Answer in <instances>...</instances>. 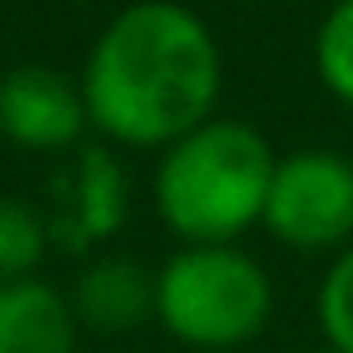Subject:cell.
<instances>
[{
	"mask_svg": "<svg viewBox=\"0 0 353 353\" xmlns=\"http://www.w3.org/2000/svg\"><path fill=\"white\" fill-rule=\"evenodd\" d=\"M223 59L208 25L174 0L121 10L88 54V121L121 145H174L218 102Z\"/></svg>",
	"mask_w": 353,
	"mask_h": 353,
	"instance_id": "cell-1",
	"label": "cell"
},
{
	"mask_svg": "<svg viewBox=\"0 0 353 353\" xmlns=\"http://www.w3.org/2000/svg\"><path fill=\"white\" fill-rule=\"evenodd\" d=\"M276 155L247 121H203L155 170V208L189 247H232L266 213Z\"/></svg>",
	"mask_w": 353,
	"mask_h": 353,
	"instance_id": "cell-2",
	"label": "cell"
},
{
	"mask_svg": "<svg viewBox=\"0 0 353 353\" xmlns=\"http://www.w3.org/2000/svg\"><path fill=\"white\" fill-rule=\"evenodd\" d=\"M160 324L194 348H237L271 319V281L237 247H184L155 276Z\"/></svg>",
	"mask_w": 353,
	"mask_h": 353,
	"instance_id": "cell-3",
	"label": "cell"
},
{
	"mask_svg": "<svg viewBox=\"0 0 353 353\" xmlns=\"http://www.w3.org/2000/svg\"><path fill=\"white\" fill-rule=\"evenodd\" d=\"M266 232L285 247L324 252L353 237V165L329 150H295L276 160L266 189Z\"/></svg>",
	"mask_w": 353,
	"mask_h": 353,
	"instance_id": "cell-4",
	"label": "cell"
},
{
	"mask_svg": "<svg viewBox=\"0 0 353 353\" xmlns=\"http://www.w3.org/2000/svg\"><path fill=\"white\" fill-rule=\"evenodd\" d=\"M88 107L73 83L44 63H20L0 78V136L25 150H63L83 136Z\"/></svg>",
	"mask_w": 353,
	"mask_h": 353,
	"instance_id": "cell-5",
	"label": "cell"
},
{
	"mask_svg": "<svg viewBox=\"0 0 353 353\" xmlns=\"http://www.w3.org/2000/svg\"><path fill=\"white\" fill-rule=\"evenodd\" d=\"M126 208H131V189L121 160L107 145H88L73 170V203L49 223V237H59V247L68 252H88L121 232Z\"/></svg>",
	"mask_w": 353,
	"mask_h": 353,
	"instance_id": "cell-6",
	"label": "cell"
},
{
	"mask_svg": "<svg viewBox=\"0 0 353 353\" xmlns=\"http://www.w3.org/2000/svg\"><path fill=\"white\" fill-rule=\"evenodd\" d=\"M73 300L39 276L0 285V353H73Z\"/></svg>",
	"mask_w": 353,
	"mask_h": 353,
	"instance_id": "cell-7",
	"label": "cell"
},
{
	"mask_svg": "<svg viewBox=\"0 0 353 353\" xmlns=\"http://www.w3.org/2000/svg\"><path fill=\"white\" fill-rule=\"evenodd\" d=\"M73 314L102 334H126L155 314V281L131 256H102L78 276Z\"/></svg>",
	"mask_w": 353,
	"mask_h": 353,
	"instance_id": "cell-8",
	"label": "cell"
},
{
	"mask_svg": "<svg viewBox=\"0 0 353 353\" xmlns=\"http://www.w3.org/2000/svg\"><path fill=\"white\" fill-rule=\"evenodd\" d=\"M44 247H49V223L15 199H0V285L30 281Z\"/></svg>",
	"mask_w": 353,
	"mask_h": 353,
	"instance_id": "cell-9",
	"label": "cell"
},
{
	"mask_svg": "<svg viewBox=\"0 0 353 353\" xmlns=\"http://www.w3.org/2000/svg\"><path fill=\"white\" fill-rule=\"evenodd\" d=\"M314 68H319L324 88L353 107V0H339L324 15V25L314 34Z\"/></svg>",
	"mask_w": 353,
	"mask_h": 353,
	"instance_id": "cell-10",
	"label": "cell"
},
{
	"mask_svg": "<svg viewBox=\"0 0 353 353\" xmlns=\"http://www.w3.org/2000/svg\"><path fill=\"white\" fill-rule=\"evenodd\" d=\"M319 329L334 353H353V247L329 266L319 285Z\"/></svg>",
	"mask_w": 353,
	"mask_h": 353,
	"instance_id": "cell-11",
	"label": "cell"
}]
</instances>
